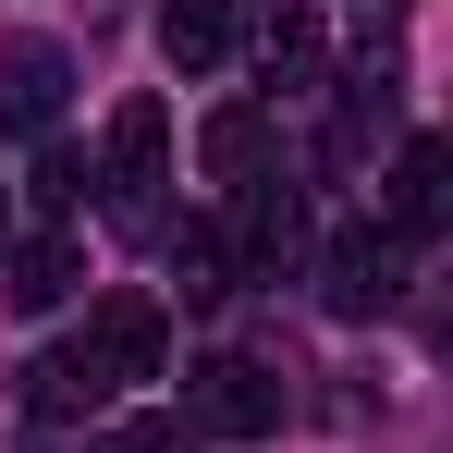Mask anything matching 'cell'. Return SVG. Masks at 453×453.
Listing matches in <instances>:
<instances>
[{
    "label": "cell",
    "mask_w": 453,
    "mask_h": 453,
    "mask_svg": "<svg viewBox=\"0 0 453 453\" xmlns=\"http://www.w3.org/2000/svg\"><path fill=\"white\" fill-rule=\"evenodd\" d=\"M233 37H245V0H172L159 12V50H172V74H221Z\"/></svg>",
    "instance_id": "52a82bcc"
},
{
    "label": "cell",
    "mask_w": 453,
    "mask_h": 453,
    "mask_svg": "<svg viewBox=\"0 0 453 453\" xmlns=\"http://www.w3.org/2000/svg\"><path fill=\"white\" fill-rule=\"evenodd\" d=\"M172 282H184V306H221L233 295V245L209 221H184V233H172Z\"/></svg>",
    "instance_id": "8fae6325"
},
{
    "label": "cell",
    "mask_w": 453,
    "mask_h": 453,
    "mask_svg": "<svg viewBox=\"0 0 453 453\" xmlns=\"http://www.w3.org/2000/svg\"><path fill=\"white\" fill-rule=\"evenodd\" d=\"M257 62H270V86H306V62H319V0H257Z\"/></svg>",
    "instance_id": "9c48e42d"
},
{
    "label": "cell",
    "mask_w": 453,
    "mask_h": 453,
    "mask_svg": "<svg viewBox=\"0 0 453 453\" xmlns=\"http://www.w3.org/2000/svg\"><path fill=\"white\" fill-rule=\"evenodd\" d=\"M62 86H74V62H62V37H12V50H0V123L50 135V123H62Z\"/></svg>",
    "instance_id": "8992f818"
},
{
    "label": "cell",
    "mask_w": 453,
    "mask_h": 453,
    "mask_svg": "<svg viewBox=\"0 0 453 453\" xmlns=\"http://www.w3.org/2000/svg\"><path fill=\"white\" fill-rule=\"evenodd\" d=\"M392 282H404V245L392 233H343L331 257H319V295H331V319H368V306H392Z\"/></svg>",
    "instance_id": "5b68a950"
},
{
    "label": "cell",
    "mask_w": 453,
    "mask_h": 453,
    "mask_svg": "<svg viewBox=\"0 0 453 453\" xmlns=\"http://www.w3.org/2000/svg\"><path fill=\"white\" fill-rule=\"evenodd\" d=\"M441 148H453V135H441Z\"/></svg>",
    "instance_id": "5bb4252c"
},
{
    "label": "cell",
    "mask_w": 453,
    "mask_h": 453,
    "mask_svg": "<svg viewBox=\"0 0 453 453\" xmlns=\"http://www.w3.org/2000/svg\"><path fill=\"white\" fill-rule=\"evenodd\" d=\"M184 417H196L209 441H257V429H282V380L257 368V356H209L196 392H184Z\"/></svg>",
    "instance_id": "7a4b0ae2"
},
{
    "label": "cell",
    "mask_w": 453,
    "mask_h": 453,
    "mask_svg": "<svg viewBox=\"0 0 453 453\" xmlns=\"http://www.w3.org/2000/svg\"><path fill=\"white\" fill-rule=\"evenodd\" d=\"M0 257H12V196H0Z\"/></svg>",
    "instance_id": "4fadbf2b"
},
{
    "label": "cell",
    "mask_w": 453,
    "mask_h": 453,
    "mask_svg": "<svg viewBox=\"0 0 453 453\" xmlns=\"http://www.w3.org/2000/svg\"><path fill=\"white\" fill-rule=\"evenodd\" d=\"M159 356H172V319H159V295H111L98 319H86V343H62V356H37V417H98L111 392H135V380H159Z\"/></svg>",
    "instance_id": "6da1fadb"
},
{
    "label": "cell",
    "mask_w": 453,
    "mask_h": 453,
    "mask_svg": "<svg viewBox=\"0 0 453 453\" xmlns=\"http://www.w3.org/2000/svg\"><path fill=\"white\" fill-rule=\"evenodd\" d=\"M380 233H392V245H429V233H453V148H441V135L392 159V184H380Z\"/></svg>",
    "instance_id": "3957f363"
},
{
    "label": "cell",
    "mask_w": 453,
    "mask_h": 453,
    "mask_svg": "<svg viewBox=\"0 0 453 453\" xmlns=\"http://www.w3.org/2000/svg\"><path fill=\"white\" fill-rule=\"evenodd\" d=\"M295 245H306V209H295V184H270V172H257V184H245V257H257V270H282Z\"/></svg>",
    "instance_id": "30bf717a"
},
{
    "label": "cell",
    "mask_w": 453,
    "mask_h": 453,
    "mask_svg": "<svg viewBox=\"0 0 453 453\" xmlns=\"http://www.w3.org/2000/svg\"><path fill=\"white\" fill-rule=\"evenodd\" d=\"M74 282H86V245H74V233H37V245H12V257H0V295L25 306V319H50Z\"/></svg>",
    "instance_id": "ba28073f"
},
{
    "label": "cell",
    "mask_w": 453,
    "mask_h": 453,
    "mask_svg": "<svg viewBox=\"0 0 453 453\" xmlns=\"http://www.w3.org/2000/svg\"><path fill=\"white\" fill-rule=\"evenodd\" d=\"M196 159H209L221 184H257V159H270V111H221V123L196 135Z\"/></svg>",
    "instance_id": "7c38bea8"
},
{
    "label": "cell",
    "mask_w": 453,
    "mask_h": 453,
    "mask_svg": "<svg viewBox=\"0 0 453 453\" xmlns=\"http://www.w3.org/2000/svg\"><path fill=\"white\" fill-rule=\"evenodd\" d=\"M159 159H172V111H159V98H123V111H111V159H98V184H111L123 221H148Z\"/></svg>",
    "instance_id": "277c9868"
}]
</instances>
